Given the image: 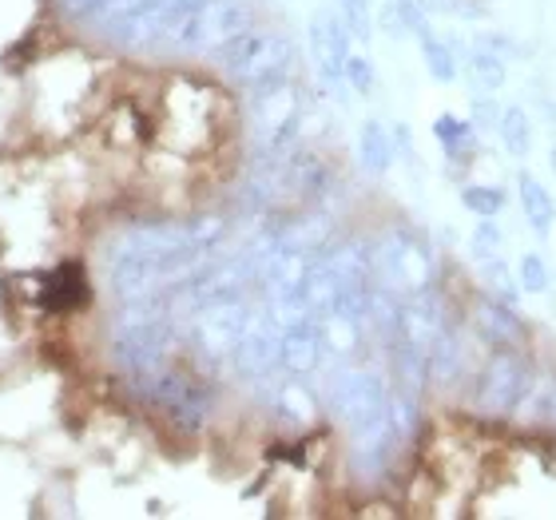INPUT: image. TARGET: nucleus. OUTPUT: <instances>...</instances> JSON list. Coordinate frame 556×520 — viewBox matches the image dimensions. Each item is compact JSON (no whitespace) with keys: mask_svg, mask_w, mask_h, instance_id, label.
Masks as SVG:
<instances>
[{"mask_svg":"<svg viewBox=\"0 0 556 520\" xmlns=\"http://www.w3.org/2000/svg\"><path fill=\"white\" fill-rule=\"evenodd\" d=\"M215 64L231 84H243L251 92L258 88H275L290 80L294 68V45L282 33H263V28H247L223 48H215Z\"/></svg>","mask_w":556,"mask_h":520,"instance_id":"1","label":"nucleus"},{"mask_svg":"<svg viewBox=\"0 0 556 520\" xmlns=\"http://www.w3.org/2000/svg\"><path fill=\"white\" fill-rule=\"evenodd\" d=\"M374 278L378 287L394 290L397 299H409L417 290L433 287V275H438V263H433V251L414 227H394L386 231L370 251Z\"/></svg>","mask_w":556,"mask_h":520,"instance_id":"2","label":"nucleus"},{"mask_svg":"<svg viewBox=\"0 0 556 520\" xmlns=\"http://www.w3.org/2000/svg\"><path fill=\"white\" fill-rule=\"evenodd\" d=\"M533 362L525 358V350H493L477 373L473 385V409L481 417H513L521 409L529 382H533Z\"/></svg>","mask_w":556,"mask_h":520,"instance_id":"3","label":"nucleus"},{"mask_svg":"<svg viewBox=\"0 0 556 520\" xmlns=\"http://www.w3.org/2000/svg\"><path fill=\"white\" fill-rule=\"evenodd\" d=\"M139 385H143V397H148L151 405H160L172 426L187 429V433H195V429L207 426L211 390L199 382V378L175 370V366H163V370H155Z\"/></svg>","mask_w":556,"mask_h":520,"instance_id":"4","label":"nucleus"},{"mask_svg":"<svg viewBox=\"0 0 556 520\" xmlns=\"http://www.w3.org/2000/svg\"><path fill=\"white\" fill-rule=\"evenodd\" d=\"M386 397H390V385H386L382 373L370 370V366L334 370L330 382H326V405H330V414L346 429H358V426H366L370 417L382 414Z\"/></svg>","mask_w":556,"mask_h":520,"instance_id":"5","label":"nucleus"},{"mask_svg":"<svg viewBox=\"0 0 556 520\" xmlns=\"http://www.w3.org/2000/svg\"><path fill=\"white\" fill-rule=\"evenodd\" d=\"M255 128L263 148L275 160H287L290 151L299 148L302 131V96L294 80H282L275 88H258L255 92Z\"/></svg>","mask_w":556,"mask_h":520,"instance_id":"6","label":"nucleus"},{"mask_svg":"<svg viewBox=\"0 0 556 520\" xmlns=\"http://www.w3.org/2000/svg\"><path fill=\"white\" fill-rule=\"evenodd\" d=\"M251 322V306L247 299H219L195 310L191 322V346L203 362H227Z\"/></svg>","mask_w":556,"mask_h":520,"instance_id":"7","label":"nucleus"},{"mask_svg":"<svg viewBox=\"0 0 556 520\" xmlns=\"http://www.w3.org/2000/svg\"><path fill=\"white\" fill-rule=\"evenodd\" d=\"M278 358H282V326L270 310H251V322L231 354L235 370L243 378H267L270 370H278Z\"/></svg>","mask_w":556,"mask_h":520,"instance_id":"8","label":"nucleus"},{"mask_svg":"<svg viewBox=\"0 0 556 520\" xmlns=\"http://www.w3.org/2000/svg\"><path fill=\"white\" fill-rule=\"evenodd\" d=\"M469 326H473V334L481 338L489 350H525V342H529L525 318L513 310L509 302L493 299V294H481V299L473 302Z\"/></svg>","mask_w":556,"mask_h":520,"instance_id":"9","label":"nucleus"},{"mask_svg":"<svg viewBox=\"0 0 556 520\" xmlns=\"http://www.w3.org/2000/svg\"><path fill=\"white\" fill-rule=\"evenodd\" d=\"M311 52L314 64L323 72V80L330 88H338L342 80V68H346L350 56V28L342 21V12H314L311 16Z\"/></svg>","mask_w":556,"mask_h":520,"instance_id":"10","label":"nucleus"},{"mask_svg":"<svg viewBox=\"0 0 556 520\" xmlns=\"http://www.w3.org/2000/svg\"><path fill=\"white\" fill-rule=\"evenodd\" d=\"M326 354V334L318 318H302V322L282 326V358L278 370H287L290 378H306L318 370V362Z\"/></svg>","mask_w":556,"mask_h":520,"instance_id":"11","label":"nucleus"},{"mask_svg":"<svg viewBox=\"0 0 556 520\" xmlns=\"http://www.w3.org/2000/svg\"><path fill=\"white\" fill-rule=\"evenodd\" d=\"M517 199H521V215L536 234H548L556 223V199L548 195V187L536 179L533 172L517 175Z\"/></svg>","mask_w":556,"mask_h":520,"instance_id":"12","label":"nucleus"},{"mask_svg":"<svg viewBox=\"0 0 556 520\" xmlns=\"http://www.w3.org/2000/svg\"><path fill=\"white\" fill-rule=\"evenodd\" d=\"M394 136H390V128H386L382 119H366L358 131V163L366 167L370 175H386L390 167H394Z\"/></svg>","mask_w":556,"mask_h":520,"instance_id":"13","label":"nucleus"},{"mask_svg":"<svg viewBox=\"0 0 556 520\" xmlns=\"http://www.w3.org/2000/svg\"><path fill=\"white\" fill-rule=\"evenodd\" d=\"M497 131H501V143H505V151H509V155H517V160H525V155L533 151V124H529V112H525L521 104L501 107Z\"/></svg>","mask_w":556,"mask_h":520,"instance_id":"14","label":"nucleus"},{"mask_svg":"<svg viewBox=\"0 0 556 520\" xmlns=\"http://www.w3.org/2000/svg\"><path fill=\"white\" fill-rule=\"evenodd\" d=\"M433 136L441 139V148H445V155L450 160H473L477 155V131L469 119H457V116H441L438 124H433Z\"/></svg>","mask_w":556,"mask_h":520,"instance_id":"15","label":"nucleus"},{"mask_svg":"<svg viewBox=\"0 0 556 520\" xmlns=\"http://www.w3.org/2000/svg\"><path fill=\"white\" fill-rule=\"evenodd\" d=\"M275 414L287 421V426H311L314 414H318V405H314L311 390L299 382V378H290L275 397Z\"/></svg>","mask_w":556,"mask_h":520,"instance_id":"16","label":"nucleus"},{"mask_svg":"<svg viewBox=\"0 0 556 520\" xmlns=\"http://www.w3.org/2000/svg\"><path fill=\"white\" fill-rule=\"evenodd\" d=\"M417 40H421V64H426L429 76H433L438 84L457 80V52H453V48L433 33L417 36Z\"/></svg>","mask_w":556,"mask_h":520,"instance_id":"17","label":"nucleus"},{"mask_svg":"<svg viewBox=\"0 0 556 520\" xmlns=\"http://www.w3.org/2000/svg\"><path fill=\"white\" fill-rule=\"evenodd\" d=\"M481 287H485V294H493V299L501 302H517V294H521V282H517V270H513L509 263L501 255L493 258H481Z\"/></svg>","mask_w":556,"mask_h":520,"instance_id":"18","label":"nucleus"},{"mask_svg":"<svg viewBox=\"0 0 556 520\" xmlns=\"http://www.w3.org/2000/svg\"><path fill=\"white\" fill-rule=\"evenodd\" d=\"M465 64H469V80H473L477 92H497V88H505V60L497 52H489L485 45L473 48Z\"/></svg>","mask_w":556,"mask_h":520,"instance_id":"19","label":"nucleus"},{"mask_svg":"<svg viewBox=\"0 0 556 520\" xmlns=\"http://www.w3.org/2000/svg\"><path fill=\"white\" fill-rule=\"evenodd\" d=\"M517 414H529L536 421H553L556 417V378L548 373H533V382H529V393H525V402Z\"/></svg>","mask_w":556,"mask_h":520,"instance_id":"20","label":"nucleus"},{"mask_svg":"<svg viewBox=\"0 0 556 520\" xmlns=\"http://www.w3.org/2000/svg\"><path fill=\"white\" fill-rule=\"evenodd\" d=\"M462 203L465 211H473L477 219H497L501 211H505V191L489 183H469L462 187Z\"/></svg>","mask_w":556,"mask_h":520,"instance_id":"21","label":"nucleus"},{"mask_svg":"<svg viewBox=\"0 0 556 520\" xmlns=\"http://www.w3.org/2000/svg\"><path fill=\"white\" fill-rule=\"evenodd\" d=\"M517 282H521L525 294H545L548 287H553V270H548V263L541 255H521V263H517Z\"/></svg>","mask_w":556,"mask_h":520,"instance_id":"22","label":"nucleus"},{"mask_svg":"<svg viewBox=\"0 0 556 520\" xmlns=\"http://www.w3.org/2000/svg\"><path fill=\"white\" fill-rule=\"evenodd\" d=\"M342 80L354 88L358 96H374V64L366 52H350L346 68H342Z\"/></svg>","mask_w":556,"mask_h":520,"instance_id":"23","label":"nucleus"},{"mask_svg":"<svg viewBox=\"0 0 556 520\" xmlns=\"http://www.w3.org/2000/svg\"><path fill=\"white\" fill-rule=\"evenodd\" d=\"M501 246H505V234L493 219H477L473 227V255L477 258H493L501 255Z\"/></svg>","mask_w":556,"mask_h":520,"instance_id":"24","label":"nucleus"},{"mask_svg":"<svg viewBox=\"0 0 556 520\" xmlns=\"http://www.w3.org/2000/svg\"><path fill=\"white\" fill-rule=\"evenodd\" d=\"M481 45L489 48V52H497L501 60H517V56H525V48L517 45V40H509V36H485V40H481Z\"/></svg>","mask_w":556,"mask_h":520,"instance_id":"25","label":"nucleus"},{"mask_svg":"<svg viewBox=\"0 0 556 520\" xmlns=\"http://www.w3.org/2000/svg\"><path fill=\"white\" fill-rule=\"evenodd\" d=\"M497 116H501V107L493 104V100L485 104V100L477 96V100H473V124H477V128H485V124H497Z\"/></svg>","mask_w":556,"mask_h":520,"instance_id":"26","label":"nucleus"},{"mask_svg":"<svg viewBox=\"0 0 556 520\" xmlns=\"http://www.w3.org/2000/svg\"><path fill=\"white\" fill-rule=\"evenodd\" d=\"M548 163H553V167H556V148H553V151H548Z\"/></svg>","mask_w":556,"mask_h":520,"instance_id":"27","label":"nucleus"},{"mask_svg":"<svg viewBox=\"0 0 556 520\" xmlns=\"http://www.w3.org/2000/svg\"><path fill=\"white\" fill-rule=\"evenodd\" d=\"M553 421H556V417H553Z\"/></svg>","mask_w":556,"mask_h":520,"instance_id":"28","label":"nucleus"}]
</instances>
